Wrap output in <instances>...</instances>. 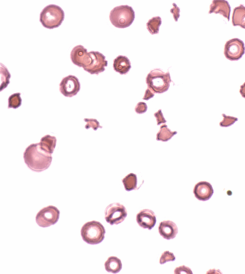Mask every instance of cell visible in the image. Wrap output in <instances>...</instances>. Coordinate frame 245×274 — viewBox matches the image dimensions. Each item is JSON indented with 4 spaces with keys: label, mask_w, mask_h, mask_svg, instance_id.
<instances>
[{
    "label": "cell",
    "mask_w": 245,
    "mask_h": 274,
    "mask_svg": "<svg viewBox=\"0 0 245 274\" xmlns=\"http://www.w3.org/2000/svg\"><path fill=\"white\" fill-rule=\"evenodd\" d=\"M10 78H11V74L8 68L3 63H0V92L4 90L9 85Z\"/></svg>",
    "instance_id": "cell-20"
},
{
    "label": "cell",
    "mask_w": 245,
    "mask_h": 274,
    "mask_svg": "<svg viewBox=\"0 0 245 274\" xmlns=\"http://www.w3.org/2000/svg\"><path fill=\"white\" fill-rule=\"evenodd\" d=\"M174 273L176 274H181V273H192L190 268H188V267L185 266V265H182V266L177 267L174 270Z\"/></svg>",
    "instance_id": "cell-31"
},
{
    "label": "cell",
    "mask_w": 245,
    "mask_h": 274,
    "mask_svg": "<svg viewBox=\"0 0 245 274\" xmlns=\"http://www.w3.org/2000/svg\"><path fill=\"white\" fill-rule=\"evenodd\" d=\"M72 63L83 69L86 68L91 61V57L86 48L83 45H77L70 53Z\"/></svg>",
    "instance_id": "cell-11"
},
{
    "label": "cell",
    "mask_w": 245,
    "mask_h": 274,
    "mask_svg": "<svg viewBox=\"0 0 245 274\" xmlns=\"http://www.w3.org/2000/svg\"><path fill=\"white\" fill-rule=\"evenodd\" d=\"M170 12L172 13L173 16H174V20L177 22L179 17H180V9L178 8L177 5L175 3H173V8L171 9Z\"/></svg>",
    "instance_id": "cell-30"
},
{
    "label": "cell",
    "mask_w": 245,
    "mask_h": 274,
    "mask_svg": "<svg viewBox=\"0 0 245 274\" xmlns=\"http://www.w3.org/2000/svg\"><path fill=\"white\" fill-rule=\"evenodd\" d=\"M64 19L65 13L58 5H48L40 13V23L47 29L52 30L58 28L63 23Z\"/></svg>",
    "instance_id": "cell-3"
},
{
    "label": "cell",
    "mask_w": 245,
    "mask_h": 274,
    "mask_svg": "<svg viewBox=\"0 0 245 274\" xmlns=\"http://www.w3.org/2000/svg\"><path fill=\"white\" fill-rule=\"evenodd\" d=\"M159 234L167 240L174 239L178 233V227L174 222L164 221L161 222L159 226Z\"/></svg>",
    "instance_id": "cell-15"
},
{
    "label": "cell",
    "mask_w": 245,
    "mask_h": 274,
    "mask_svg": "<svg viewBox=\"0 0 245 274\" xmlns=\"http://www.w3.org/2000/svg\"><path fill=\"white\" fill-rule=\"evenodd\" d=\"M233 26H240L245 29V7L240 5L234 8L232 15Z\"/></svg>",
    "instance_id": "cell-18"
},
{
    "label": "cell",
    "mask_w": 245,
    "mask_h": 274,
    "mask_svg": "<svg viewBox=\"0 0 245 274\" xmlns=\"http://www.w3.org/2000/svg\"><path fill=\"white\" fill-rule=\"evenodd\" d=\"M245 53L244 43L238 38L231 39L224 46V55L231 61H236L242 58Z\"/></svg>",
    "instance_id": "cell-8"
},
{
    "label": "cell",
    "mask_w": 245,
    "mask_h": 274,
    "mask_svg": "<svg viewBox=\"0 0 245 274\" xmlns=\"http://www.w3.org/2000/svg\"><path fill=\"white\" fill-rule=\"evenodd\" d=\"M24 161L28 168L34 172H43L50 167L53 157L40 149L39 144L30 145L25 150Z\"/></svg>",
    "instance_id": "cell-1"
},
{
    "label": "cell",
    "mask_w": 245,
    "mask_h": 274,
    "mask_svg": "<svg viewBox=\"0 0 245 274\" xmlns=\"http://www.w3.org/2000/svg\"><path fill=\"white\" fill-rule=\"evenodd\" d=\"M89 53L91 57V61L84 70L91 75H98L105 71L108 63L105 55L97 51H91Z\"/></svg>",
    "instance_id": "cell-9"
},
{
    "label": "cell",
    "mask_w": 245,
    "mask_h": 274,
    "mask_svg": "<svg viewBox=\"0 0 245 274\" xmlns=\"http://www.w3.org/2000/svg\"><path fill=\"white\" fill-rule=\"evenodd\" d=\"M162 20L160 17H154L149 20L147 24V29L152 35H157L159 33V28L162 25Z\"/></svg>",
    "instance_id": "cell-23"
},
{
    "label": "cell",
    "mask_w": 245,
    "mask_h": 274,
    "mask_svg": "<svg viewBox=\"0 0 245 274\" xmlns=\"http://www.w3.org/2000/svg\"><path fill=\"white\" fill-rule=\"evenodd\" d=\"M60 218V211L53 206L45 207L40 210L37 214L36 223L42 228H48L53 226L58 221Z\"/></svg>",
    "instance_id": "cell-6"
},
{
    "label": "cell",
    "mask_w": 245,
    "mask_h": 274,
    "mask_svg": "<svg viewBox=\"0 0 245 274\" xmlns=\"http://www.w3.org/2000/svg\"><path fill=\"white\" fill-rule=\"evenodd\" d=\"M176 260L175 255H174V253H171L169 250H166L165 252L163 253L162 256L160 258V263L161 264H164V263H167V262L169 261H174Z\"/></svg>",
    "instance_id": "cell-27"
},
{
    "label": "cell",
    "mask_w": 245,
    "mask_h": 274,
    "mask_svg": "<svg viewBox=\"0 0 245 274\" xmlns=\"http://www.w3.org/2000/svg\"><path fill=\"white\" fill-rule=\"evenodd\" d=\"M154 116H155L156 118H157V125H160L161 124L166 123L167 120L164 118V115H163L162 110H159L157 111V112L154 113Z\"/></svg>",
    "instance_id": "cell-29"
},
{
    "label": "cell",
    "mask_w": 245,
    "mask_h": 274,
    "mask_svg": "<svg viewBox=\"0 0 245 274\" xmlns=\"http://www.w3.org/2000/svg\"><path fill=\"white\" fill-rule=\"evenodd\" d=\"M177 131H172L167 125H163L161 126L160 130L158 132L157 135V140L163 142H167L169 140L172 139L173 136L177 135Z\"/></svg>",
    "instance_id": "cell-21"
},
{
    "label": "cell",
    "mask_w": 245,
    "mask_h": 274,
    "mask_svg": "<svg viewBox=\"0 0 245 274\" xmlns=\"http://www.w3.org/2000/svg\"><path fill=\"white\" fill-rule=\"evenodd\" d=\"M239 92H240L241 96L244 97V98L245 99V82L240 87V90H239Z\"/></svg>",
    "instance_id": "cell-33"
},
{
    "label": "cell",
    "mask_w": 245,
    "mask_h": 274,
    "mask_svg": "<svg viewBox=\"0 0 245 274\" xmlns=\"http://www.w3.org/2000/svg\"><path fill=\"white\" fill-rule=\"evenodd\" d=\"M147 86L154 93L162 94L167 92L172 80L169 72H163L160 69H154L148 74L146 78Z\"/></svg>",
    "instance_id": "cell-2"
},
{
    "label": "cell",
    "mask_w": 245,
    "mask_h": 274,
    "mask_svg": "<svg viewBox=\"0 0 245 274\" xmlns=\"http://www.w3.org/2000/svg\"><path fill=\"white\" fill-rule=\"evenodd\" d=\"M105 235V228L98 221L88 222L81 228L82 238L88 244L96 245L101 243Z\"/></svg>",
    "instance_id": "cell-5"
},
{
    "label": "cell",
    "mask_w": 245,
    "mask_h": 274,
    "mask_svg": "<svg viewBox=\"0 0 245 274\" xmlns=\"http://www.w3.org/2000/svg\"><path fill=\"white\" fill-rule=\"evenodd\" d=\"M22 105L21 94L14 93L10 95L8 99V107L9 108L17 109Z\"/></svg>",
    "instance_id": "cell-24"
},
{
    "label": "cell",
    "mask_w": 245,
    "mask_h": 274,
    "mask_svg": "<svg viewBox=\"0 0 245 274\" xmlns=\"http://www.w3.org/2000/svg\"><path fill=\"white\" fill-rule=\"evenodd\" d=\"M122 182L124 183L126 191H132L137 189V176L134 173H130V174L127 175L122 180Z\"/></svg>",
    "instance_id": "cell-22"
},
{
    "label": "cell",
    "mask_w": 245,
    "mask_h": 274,
    "mask_svg": "<svg viewBox=\"0 0 245 274\" xmlns=\"http://www.w3.org/2000/svg\"><path fill=\"white\" fill-rule=\"evenodd\" d=\"M105 270L110 273H117L121 270L122 262L115 256L109 257L105 263Z\"/></svg>",
    "instance_id": "cell-19"
},
{
    "label": "cell",
    "mask_w": 245,
    "mask_h": 274,
    "mask_svg": "<svg viewBox=\"0 0 245 274\" xmlns=\"http://www.w3.org/2000/svg\"><path fill=\"white\" fill-rule=\"evenodd\" d=\"M57 139L55 136L47 135L42 138L39 143L40 149L44 151L47 154L52 155L54 152L56 146Z\"/></svg>",
    "instance_id": "cell-17"
},
{
    "label": "cell",
    "mask_w": 245,
    "mask_h": 274,
    "mask_svg": "<svg viewBox=\"0 0 245 274\" xmlns=\"http://www.w3.org/2000/svg\"><path fill=\"white\" fill-rule=\"evenodd\" d=\"M194 194L199 201H209L214 194V189L209 182L201 181L194 186Z\"/></svg>",
    "instance_id": "cell-13"
},
{
    "label": "cell",
    "mask_w": 245,
    "mask_h": 274,
    "mask_svg": "<svg viewBox=\"0 0 245 274\" xmlns=\"http://www.w3.org/2000/svg\"><path fill=\"white\" fill-rule=\"evenodd\" d=\"M80 90V83L78 77L74 75H68L64 77L60 83V91L66 97H73L78 93Z\"/></svg>",
    "instance_id": "cell-10"
},
{
    "label": "cell",
    "mask_w": 245,
    "mask_h": 274,
    "mask_svg": "<svg viewBox=\"0 0 245 274\" xmlns=\"http://www.w3.org/2000/svg\"><path fill=\"white\" fill-rule=\"evenodd\" d=\"M110 21L115 28H129L135 20V12L129 5H121L113 8L110 13Z\"/></svg>",
    "instance_id": "cell-4"
},
{
    "label": "cell",
    "mask_w": 245,
    "mask_h": 274,
    "mask_svg": "<svg viewBox=\"0 0 245 274\" xmlns=\"http://www.w3.org/2000/svg\"><path fill=\"white\" fill-rule=\"evenodd\" d=\"M155 95V93L151 90L150 88L147 87V90L145 92V95H144V97H143V100H149L150 99L153 98Z\"/></svg>",
    "instance_id": "cell-32"
},
{
    "label": "cell",
    "mask_w": 245,
    "mask_h": 274,
    "mask_svg": "<svg viewBox=\"0 0 245 274\" xmlns=\"http://www.w3.org/2000/svg\"><path fill=\"white\" fill-rule=\"evenodd\" d=\"M231 7L226 0H213L209 13L222 15L229 21L230 18Z\"/></svg>",
    "instance_id": "cell-14"
},
{
    "label": "cell",
    "mask_w": 245,
    "mask_h": 274,
    "mask_svg": "<svg viewBox=\"0 0 245 274\" xmlns=\"http://www.w3.org/2000/svg\"><path fill=\"white\" fill-rule=\"evenodd\" d=\"M148 106L147 103L143 102H139L135 107V111L138 114L145 113L147 112Z\"/></svg>",
    "instance_id": "cell-28"
},
{
    "label": "cell",
    "mask_w": 245,
    "mask_h": 274,
    "mask_svg": "<svg viewBox=\"0 0 245 274\" xmlns=\"http://www.w3.org/2000/svg\"><path fill=\"white\" fill-rule=\"evenodd\" d=\"M84 120L86 122L85 129L93 128L94 130H97L98 128H102V126L100 125L96 119L85 118Z\"/></svg>",
    "instance_id": "cell-26"
},
{
    "label": "cell",
    "mask_w": 245,
    "mask_h": 274,
    "mask_svg": "<svg viewBox=\"0 0 245 274\" xmlns=\"http://www.w3.org/2000/svg\"><path fill=\"white\" fill-rule=\"evenodd\" d=\"M223 120L219 122V125L221 127H227L232 125L238 120V118L231 116L226 115L225 114H222Z\"/></svg>",
    "instance_id": "cell-25"
},
{
    "label": "cell",
    "mask_w": 245,
    "mask_h": 274,
    "mask_svg": "<svg viewBox=\"0 0 245 274\" xmlns=\"http://www.w3.org/2000/svg\"><path fill=\"white\" fill-rule=\"evenodd\" d=\"M138 224L145 229L152 230L157 223V217L152 210H142L137 216Z\"/></svg>",
    "instance_id": "cell-12"
},
{
    "label": "cell",
    "mask_w": 245,
    "mask_h": 274,
    "mask_svg": "<svg viewBox=\"0 0 245 274\" xmlns=\"http://www.w3.org/2000/svg\"><path fill=\"white\" fill-rule=\"evenodd\" d=\"M127 211L124 205L119 203H111L105 211V221L110 225H118L127 217Z\"/></svg>",
    "instance_id": "cell-7"
},
{
    "label": "cell",
    "mask_w": 245,
    "mask_h": 274,
    "mask_svg": "<svg viewBox=\"0 0 245 274\" xmlns=\"http://www.w3.org/2000/svg\"><path fill=\"white\" fill-rule=\"evenodd\" d=\"M113 69L120 75H127L132 69V64L127 57L119 55L113 61Z\"/></svg>",
    "instance_id": "cell-16"
}]
</instances>
